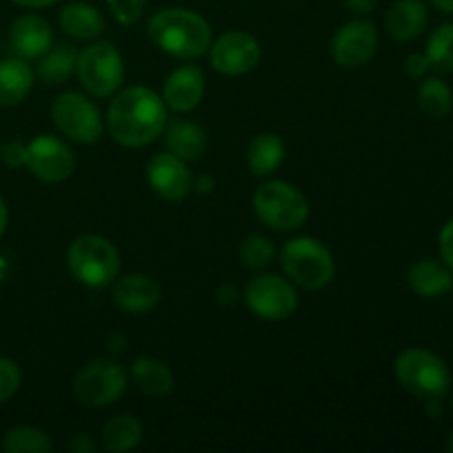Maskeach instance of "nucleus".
Here are the masks:
<instances>
[{
    "instance_id": "nucleus-1",
    "label": "nucleus",
    "mask_w": 453,
    "mask_h": 453,
    "mask_svg": "<svg viewBox=\"0 0 453 453\" xmlns=\"http://www.w3.org/2000/svg\"><path fill=\"white\" fill-rule=\"evenodd\" d=\"M168 124V106L146 87L118 91L106 111V128L118 144L142 149L157 140Z\"/></svg>"
},
{
    "instance_id": "nucleus-2",
    "label": "nucleus",
    "mask_w": 453,
    "mask_h": 453,
    "mask_svg": "<svg viewBox=\"0 0 453 453\" xmlns=\"http://www.w3.org/2000/svg\"><path fill=\"white\" fill-rule=\"evenodd\" d=\"M149 38L168 56L177 60H195L208 53L212 29L206 18L190 9H159L149 20Z\"/></svg>"
},
{
    "instance_id": "nucleus-3",
    "label": "nucleus",
    "mask_w": 453,
    "mask_h": 453,
    "mask_svg": "<svg viewBox=\"0 0 453 453\" xmlns=\"http://www.w3.org/2000/svg\"><path fill=\"white\" fill-rule=\"evenodd\" d=\"M281 265L288 279L303 290H323L336 273L330 248L312 237L290 239L281 248Z\"/></svg>"
},
{
    "instance_id": "nucleus-4",
    "label": "nucleus",
    "mask_w": 453,
    "mask_h": 453,
    "mask_svg": "<svg viewBox=\"0 0 453 453\" xmlns=\"http://www.w3.org/2000/svg\"><path fill=\"white\" fill-rule=\"evenodd\" d=\"M66 264L75 281L87 288H106L119 274V252L100 234H80L66 252Z\"/></svg>"
},
{
    "instance_id": "nucleus-5",
    "label": "nucleus",
    "mask_w": 453,
    "mask_h": 453,
    "mask_svg": "<svg viewBox=\"0 0 453 453\" xmlns=\"http://www.w3.org/2000/svg\"><path fill=\"white\" fill-rule=\"evenodd\" d=\"M396 379L414 396L429 401L442 398L451 388V372L438 354L423 348H410L398 354Z\"/></svg>"
},
{
    "instance_id": "nucleus-6",
    "label": "nucleus",
    "mask_w": 453,
    "mask_h": 453,
    "mask_svg": "<svg viewBox=\"0 0 453 453\" xmlns=\"http://www.w3.org/2000/svg\"><path fill=\"white\" fill-rule=\"evenodd\" d=\"M252 206H255L257 217H259L268 228L279 230V233L301 228L310 215V206L305 195L301 193L296 186L281 180H273L261 184L259 188H257L255 197H252Z\"/></svg>"
},
{
    "instance_id": "nucleus-7",
    "label": "nucleus",
    "mask_w": 453,
    "mask_h": 453,
    "mask_svg": "<svg viewBox=\"0 0 453 453\" xmlns=\"http://www.w3.org/2000/svg\"><path fill=\"white\" fill-rule=\"evenodd\" d=\"M80 84L93 97H113L124 82L122 53L111 42H93L78 53Z\"/></svg>"
},
{
    "instance_id": "nucleus-8",
    "label": "nucleus",
    "mask_w": 453,
    "mask_h": 453,
    "mask_svg": "<svg viewBox=\"0 0 453 453\" xmlns=\"http://www.w3.org/2000/svg\"><path fill=\"white\" fill-rule=\"evenodd\" d=\"M51 118L58 131L78 144H93L100 140L102 128H104L97 106L78 91H66L58 96L51 106Z\"/></svg>"
},
{
    "instance_id": "nucleus-9",
    "label": "nucleus",
    "mask_w": 453,
    "mask_h": 453,
    "mask_svg": "<svg viewBox=\"0 0 453 453\" xmlns=\"http://www.w3.org/2000/svg\"><path fill=\"white\" fill-rule=\"evenodd\" d=\"M127 372L115 361H93L73 380V396L80 405L109 407L127 392Z\"/></svg>"
},
{
    "instance_id": "nucleus-10",
    "label": "nucleus",
    "mask_w": 453,
    "mask_h": 453,
    "mask_svg": "<svg viewBox=\"0 0 453 453\" xmlns=\"http://www.w3.org/2000/svg\"><path fill=\"white\" fill-rule=\"evenodd\" d=\"M246 303L255 317L265 321L290 319L299 308V295L288 279L279 274H259L246 288Z\"/></svg>"
},
{
    "instance_id": "nucleus-11",
    "label": "nucleus",
    "mask_w": 453,
    "mask_h": 453,
    "mask_svg": "<svg viewBox=\"0 0 453 453\" xmlns=\"http://www.w3.org/2000/svg\"><path fill=\"white\" fill-rule=\"evenodd\" d=\"M25 168L38 180L49 184H60L69 180L75 171L73 150L53 135H38L27 144Z\"/></svg>"
},
{
    "instance_id": "nucleus-12",
    "label": "nucleus",
    "mask_w": 453,
    "mask_h": 453,
    "mask_svg": "<svg viewBox=\"0 0 453 453\" xmlns=\"http://www.w3.org/2000/svg\"><path fill=\"white\" fill-rule=\"evenodd\" d=\"M379 31L372 20L357 18L341 27L332 38V58L343 69H361L374 58Z\"/></svg>"
},
{
    "instance_id": "nucleus-13",
    "label": "nucleus",
    "mask_w": 453,
    "mask_h": 453,
    "mask_svg": "<svg viewBox=\"0 0 453 453\" xmlns=\"http://www.w3.org/2000/svg\"><path fill=\"white\" fill-rule=\"evenodd\" d=\"M211 65L221 75H246L259 65L261 44L246 31H226L211 44Z\"/></svg>"
},
{
    "instance_id": "nucleus-14",
    "label": "nucleus",
    "mask_w": 453,
    "mask_h": 453,
    "mask_svg": "<svg viewBox=\"0 0 453 453\" xmlns=\"http://www.w3.org/2000/svg\"><path fill=\"white\" fill-rule=\"evenodd\" d=\"M146 177H149L150 188L166 202H181L193 193V175L188 171V164L173 153H159L150 157Z\"/></svg>"
},
{
    "instance_id": "nucleus-15",
    "label": "nucleus",
    "mask_w": 453,
    "mask_h": 453,
    "mask_svg": "<svg viewBox=\"0 0 453 453\" xmlns=\"http://www.w3.org/2000/svg\"><path fill=\"white\" fill-rule=\"evenodd\" d=\"M206 93V80H203L202 69L193 65L180 66L173 71L164 82V104L177 113H188L197 109L199 102L203 100Z\"/></svg>"
},
{
    "instance_id": "nucleus-16",
    "label": "nucleus",
    "mask_w": 453,
    "mask_h": 453,
    "mask_svg": "<svg viewBox=\"0 0 453 453\" xmlns=\"http://www.w3.org/2000/svg\"><path fill=\"white\" fill-rule=\"evenodd\" d=\"M9 44L22 60H38L51 49L53 31L44 18L35 16V13H25L12 25Z\"/></svg>"
},
{
    "instance_id": "nucleus-17",
    "label": "nucleus",
    "mask_w": 453,
    "mask_h": 453,
    "mask_svg": "<svg viewBox=\"0 0 453 453\" xmlns=\"http://www.w3.org/2000/svg\"><path fill=\"white\" fill-rule=\"evenodd\" d=\"M113 283V303L127 314L150 312L162 299V288L149 274H128Z\"/></svg>"
},
{
    "instance_id": "nucleus-18",
    "label": "nucleus",
    "mask_w": 453,
    "mask_h": 453,
    "mask_svg": "<svg viewBox=\"0 0 453 453\" xmlns=\"http://www.w3.org/2000/svg\"><path fill=\"white\" fill-rule=\"evenodd\" d=\"M429 13L423 0H396L385 16V27L394 40L410 42L423 34Z\"/></svg>"
},
{
    "instance_id": "nucleus-19",
    "label": "nucleus",
    "mask_w": 453,
    "mask_h": 453,
    "mask_svg": "<svg viewBox=\"0 0 453 453\" xmlns=\"http://www.w3.org/2000/svg\"><path fill=\"white\" fill-rule=\"evenodd\" d=\"M410 286L423 299H438L453 288V273L434 259H420L410 268Z\"/></svg>"
},
{
    "instance_id": "nucleus-20",
    "label": "nucleus",
    "mask_w": 453,
    "mask_h": 453,
    "mask_svg": "<svg viewBox=\"0 0 453 453\" xmlns=\"http://www.w3.org/2000/svg\"><path fill=\"white\" fill-rule=\"evenodd\" d=\"M164 135H166L168 153L177 155L186 162H195V159L202 157L208 144L203 128L199 124L188 122V119H175V122L166 124Z\"/></svg>"
},
{
    "instance_id": "nucleus-21",
    "label": "nucleus",
    "mask_w": 453,
    "mask_h": 453,
    "mask_svg": "<svg viewBox=\"0 0 453 453\" xmlns=\"http://www.w3.org/2000/svg\"><path fill=\"white\" fill-rule=\"evenodd\" d=\"M62 31L75 40H93L104 31V18L93 4L69 3L60 9L58 16Z\"/></svg>"
},
{
    "instance_id": "nucleus-22",
    "label": "nucleus",
    "mask_w": 453,
    "mask_h": 453,
    "mask_svg": "<svg viewBox=\"0 0 453 453\" xmlns=\"http://www.w3.org/2000/svg\"><path fill=\"white\" fill-rule=\"evenodd\" d=\"M34 87V71L22 58L0 62V106H16L29 96Z\"/></svg>"
},
{
    "instance_id": "nucleus-23",
    "label": "nucleus",
    "mask_w": 453,
    "mask_h": 453,
    "mask_svg": "<svg viewBox=\"0 0 453 453\" xmlns=\"http://www.w3.org/2000/svg\"><path fill=\"white\" fill-rule=\"evenodd\" d=\"M131 376L133 383H135L146 396L164 398L173 392V388H175V379H173V372L168 370L166 363L157 361V358L153 357L135 358L131 365Z\"/></svg>"
},
{
    "instance_id": "nucleus-24",
    "label": "nucleus",
    "mask_w": 453,
    "mask_h": 453,
    "mask_svg": "<svg viewBox=\"0 0 453 453\" xmlns=\"http://www.w3.org/2000/svg\"><path fill=\"white\" fill-rule=\"evenodd\" d=\"M283 159H286V144L277 133H261L248 146V166L259 177L277 171Z\"/></svg>"
},
{
    "instance_id": "nucleus-25",
    "label": "nucleus",
    "mask_w": 453,
    "mask_h": 453,
    "mask_svg": "<svg viewBox=\"0 0 453 453\" xmlns=\"http://www.w3.org/2000/svg\"><path fill=\"white\" fill-rule=\"evenodd\" d=\"M142 436H144V429L140 420L131 414H119L102 427V447L113 453L131 451L140 445Z\"/></svg>"
},
{
    "instance_id": "nucleus-26",
    "label": "nucleus",
    "mask_w": 453,
    "mask_h": 453,
    "mask_svg": "<svg viewBox=\"0 0 453 453\" xmlns=\"http://www.w3.org/2000/svg\"><path fill=\"white\" fill-rule=\"evenodd\" d=\"M75 66H78V51L69 44H58L40 58L35 75L44 84H62L75 73Z\"/></svg>"
},
{
    "instance_id": "nucleus-27",
    "label": "nucleus",
    "mask_w": 453,
    "mask_h": 453,
    "mask_svg": "<svg viewBox=\"0 0 453 453\" xmlns=\"http://www.w3.org/2000/svg\"><path fill=\"white\" fill-rule=\"evenodd\" d=\"M418 106L427 118L442 119L453 109V91L441 78H427L418 88Z\"/></svg>"
},
{
    "instance_id": "nucleus-28",
    "label": "nucleus",
    "mask_w": 453,
    "mask_h": 453,
    "mask_svg": "<svg viewBox=\"0 0 453 453\" xmlns=\"http://www.w3.org/2000/svg\"><path fill=\"white\" fill-rule=\"evenodd\" d=\"M3 449L7 453H49L53 449V442L42 429L22 425L4 434Z\"/></svg>"
},
{
    "instance_id": "nucleus-29",
    "label": "nucleus",
    "mask_w": 453,
    "mask_h": 453,
    "mask_svg": "<svg viewBox=\"0 0 453 453\" xmlns=\"http://www.w3.org/2000/svg\"><path fill=\"white\" fill-rule=\"evenodd\" d=\"M429 65L438 73H453V22L441 25L432 31L425 49Z\"/></svg>"
},
{
    "instance_id": "nucleus-30",
    "label": "nucleus",
    "mask_w": 453,
    "mask_h": 453,
    "mask_svg": "<svg viewBox=\"0 0 453 453\" xmlns=\"http://www.w3.org/2000/svg\"><path fill=\"white\" fill-rule=\"evenodd\" d=\"M274 255H277V248L264 234H250L239 246V259H242L243 265L252 270H261L273 264Z\"/></svg>"
},
{
    "instance_id": "nucleus-31",
    "label": "nucleus",
    "mask_w": 453,
    "mask_h": 453,
    "mask_svg": "<svg viewBox=\"0 0 453 453\" xmlns=\"http://www.w3.org/2000/svg\"><path fill=\"white\" fill-rule=\"evenodd\" d=\"M22 374L20 367L12 361V358L0 357V405L7 403L13 394L20 389Z\"/></svg>"
},
{
    "instance_id": "nucleus-32",
    "label": "nucleus",
    "mask_w": 453,
    "mask_h": 453,
    "mask_svg": "<svg viewBox=\"0 0 453 453\" xmlns=\"http://www.w3.org/2000/svg\"><path fill=\"white\" fill-rule=\"evenodd\" d=\"M115 20L124 27H131L140 20L146 9V0H106Z\"/></svg>"
},
{
    "instance_id": "nucleus-33",
    "label": "nucleus",
    "mask_w": 453,
    "mask_h": 453,
    "mask_svg": "<svg viewBox=\"0 0 453 453\" xmlns=\"http://www.w3.org/2000/svg\"><path fill=\"white\" fill-rule=\"evenodd\" d=\"M0 159H3V162L7 164L9 168L25 166L27 144H22V142H18V140L7 142V144H4L3 149H0Z\"/></svg>"
},
{
    "instance_id": "nucleus-34",
    "label": "nucleus",
    "mask_w": 453,
    "mask_h": 453,
    "mask_svg": "<svg viewBox=\"0 0 453 453\" xmlns=\"http://www.w3.org/2000/svg\"><path fill=\"white\" fill-rule=\"evenodd\" d=\"M438 246H441L442 261H445L447 268L453 273V219H449L442 226L441 237H438Z\"/></svg>"
},
{
    "instance_id": "nucleus-35",
    "label": "nucleus",
    "mask_w": 453,
    "mask_h": 453,
    "mask_svg": "<svg viewBox=\"0 0 453 453\" xmlns=\"http://www.w3.org/2000/svg\"><path fill=\"white\" fill-rule=\"evenodd\" d=\"M403 66H405V73L410 78H425L429 73V69H432L425 53H411V56L405 58V65Z\"/></svg>"
},
{
    "instance_id": "nucleus-36",
    "label": "nucleus",
    "mask_w": 453,
    "mask_h": 453,
    "mask_svg": "<svg viewBox=\"0 0 453 453\" xmlns=\"http://www.w3.org/2000/svg\"><path fill=\"white\" fill-rule=\"evenodd\" d=\"M345 7L357 16H367L379 7V0H345Z\"/></svg>"
},
{
    "instance_id": "nucleus-37",
    "label": "nucleus",
    "mask_w": 453,
    "mask_h": 453,
    "mask_svg": "<svg viewBox=\"0 0 453 453\" xmlns=\"http://www.w3.org/2000/svg\"><path fill=\"white\" fill-rule=\"evenodd\" d=\"M69 449L73 453H93L96 451V442H93V438L88 436V434H78V436H73V441H71Z\"/></svg>"
},
{
    "instance_id": "nucleus-38",
    "label": "nucleus",
    "mask_w": 453,
    "mask_h": 453,
    "mask_svg": "<svg viewBox=\"0 0 453 453\" xmlns=\"http://www.w3.org/2000/svg\"><path fill=\"white\" fill-rule=\"evenodd\" d=\"M212 188H215V180H212L211 175L193 177V190H197V193L206 195V193H211Z\"/></svg>"
},
{
    "instance_id": "nucleus-39",
    "label": "nucleus",
    "mask_w": 453,
    "mask_h": 453,
    "mask_svg": "<svg viewBox=\"0 0 453 453\" xmlns=\"http://www.w3.org/2000/svg\"><path fill=\"white\" fill-rule=\"evenodd\" d=\"M12 3L20 4V7H29V9H42V7H51V4H56L58 0H12Z\"/></svg>"
},
{
    "instance_id": "nucleus-40",
    "label": "nucleus",
    "mask_w": 453,
    "mask_h": 453,
    "mask_svg": "<svg viewBox=\"0 0 453 453\" xmlns=\"http://www.w3.org/2000/svg\"><path fill=\"white\" fill-rule=\"evenodd\" d=\"M441 411H442L441 398H429V401H427V414L436 418V416H441Z\"/></svg>"
},
{
    "instance_id": "nucleus-41",
    "label": "nucleus",
    "mask_w": 453,
    "mask_h": 453,
    "mask_svg": "<svg viewBox=\"0 0 453 453\" xmlns=\"http://www.w3.org/2000/svg\"><path fill=\"white\" fill-rule=\"evenodd\" d=\"M7 221H9L7 203H4V202H3V197H0V237H3L4 230H7Z\"/></svg>"
},
{
    "instance_id": "nucleus-42",
    "label": "nucleus",
    "mask_w": 453,
    "mask_h": 453,
    "mask_svg": "<svg viewBox=\"0 0 453 453\" xmlns=\"http://www.w3.org/2000/svg\"><path fill=\"white\" fill-rule=\"evenodd\" d=\"M434 7L441 9L445 13H453V0H432Z\"/></svg>"
},
{
    "instance_id": "nucleus-43",
    "label": "nucleus",
    "mask_w": 453,
    "mask_h": 453,
    "mask_svg": "<svg viewBox=\"0 0 453 453\" xmlns=\"http://www.w3.org/2000/svg\"><path fill=\"white\" fill-rule=\"evenodd\" d=\"M447 449H449L453 453V434L449 436V441H447Z\"/></svg>"
},
{
    "instance_id": "nucleus-44",
    "label": "nucleus",
    "mask_w": 453,
    "mask_h": 453,
    "mask_svg": "<svg viewBox=\"0 0 453 453\" xmlns=\"http://www.w3.org/2000/svg\"><path fill=\"white\" fill-rule=\"evenodd\" d=\"M451 403H453V396H451Z\"/></svg>"
}]
</instances>
